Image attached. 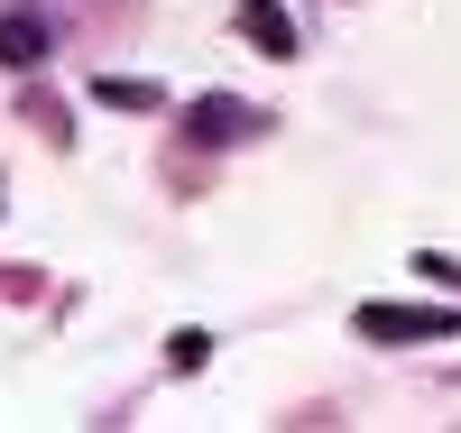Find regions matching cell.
I'll return each mask as SVG.
<instances>
[{"label": "cell", "mask_w": 461, "mask_h": 433, "mask_svg": "<svg viewBox=\"0 0 461 433\" xmlns=\"http://www.w3.org/2000/svg\"><path fill=\"white\" fill-rule=\"evenodd\" d=\"M360 332H369V341H452L461 313H452V304H369Z\"/></svg>", "instance_id": "cell-1"}, {"label": "cell", "mask_w": 461, "mask_h": 433, "mask_svg": "<svg viewBox=\"0 0 461 433\" xmlns=\"http://www.w3.org/2000/svg\"><path fill=\"white\" fill-rule=\"evenodd\" d=\"M47 56V28L37 19H0V65H37Z\"/></svg>", "instance_id": "cell-2"}, {"label": "cell", "mask_w": 461, "mask_h": 433, "mask_svg": "<svg viewBox=\"0 0 461 433\" xmlns=\"http://www.w3.org/2000/svg\"><path fill=\"white\" fill-rule=\"evenodd\" d=\"M249 37H258V47H267V56H286V47H295V37H286L277 19H267V0H249Z\"/></svg>", "instance_id": "cell-3"}, {"label": "cell", "mask_w": 461, "mask_h": 433, "mask_svg": "<svg viewBox=\"0 0 461 433\" xmlns=\"http://www.w3.org/2000/svg\"><path fill=\"white\" fill-rule=\"evenodd\" d=\"M102 102H121V111H139V102H148V111H158V84H130V74H111Z\"/></svg>", "instance_id": "cell-4"}]
</instances>
